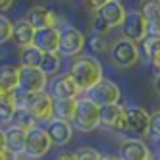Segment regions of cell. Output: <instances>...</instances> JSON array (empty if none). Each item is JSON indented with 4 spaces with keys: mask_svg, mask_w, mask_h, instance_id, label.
Here are the masks:
<instances>
[{
    "mask_svg": "<svg viewBox=\"0 0 160 160\" xmlns=\"http://www.w3.org/2000/svg\"><path fill=\"white\" fill-rule=\"evenodd\" d=\"M120 27H122V37L133 42H143L148 37V23L137 10H131L125 14Z\"/></svg>",
    "mask_w": 160,
    "mask_h": 160,
    "instance_id": "ba28073f",
    "label": "cell"
},
{
    "mask_svg": "<svg viewBox=\"0 0 160 160\" xmlns=\"http://www.w3.org/2000/svg\"><path fill=\"white\" fill-rule=\"evenodd\" d=\"M4 148L14 156H21L25 152V131L8 128L4 131Z\"/></svg>",
    "mask_w": 160,
    "mask_h": 160,
    "instance_id": "ac0fdd59",
    "label": "cell"
},
{
    "mask_svg": "<svg viewBox=\"0 0 160 160\" xmlns=\"http://www.w3.org/2000/svg\"><path fill=\"white\" fill-rule=\"evenodd\" d=\"M137 12L147 19V23L158 21L160 19V2H158V0H141Z\"/></svg>",
    "mask_w": 160,
    "mask_h": 160,
    "instance_id": "d4e9b609",
    "label": "cell"
},
{
    "mask_svg": "<svg viewBox=\"0 0 160 160\" xmlns=\"http://www.w3.org/2000/svg\"><path fill=\"white\" fill-rule=\"evenodd\" d=\"M106 2H108V0H85V6L91 10V12H95V14H97V12H98V10L104 6Z\"/></svg>",
    "mask_w": 160,
    "mask_h": 160,
    "instance_id": "d6a6232c",
    "label": "cell"
},
{
    "mask_svg": "<svg viewBox=\"0 0 160 160\" xmlns=\"http://www.w3.org/2000/svg\"><path fill=\"white\" fill-rule=\"evenodd\" d=\"M87 44V37L81 29H77L73 25H66L60 29V41H58V54L60 56H81L83 48Z\"/></svg>",
    "mask_w": 160,
    "mask_h": 160,
    "instance_id": "5b68a950",
    "label": "cell"
},
{
    "mask_svg": "<svg viewBox=\"0 0 160 160\" xmlns=\"http://www.w3.org/2000/svg\"><path fill=\"white\" fill-rule=\"evenodd\" d=\"M25 21L35 31L50 29V27H56V12H52L47 6H33L25 14Z\"/></svg>",
    "mask_w": 160,
    "mask_h": 160,
    "instance_id": "7c38bea8",
    "label": "cell"
},
{
    "mask_svg": "<svg viewBox=\"0 0 160 160\" xmlns=\"http://www.w3.org/2000/svg\"><path fill=\"white\" fill-rule=\"evenodd\" d=\"M52 148V141L47 133V129L37 125L25 133V156L33 158V160H39L42 156H47Z\"/></svg>",
    "mask_w": 160,
    "mask_h": 160,
    "instance_id": "52a82bcc",
    "label": "cell"
},
{
    "mask_svg": "<svg viewBox=\"0 0 160 160\" xmlns=\"http://www.w3.org/2000/svg\"><path fill=\"white\" fill-rule=\"evenodd\" d=\"M6 95H10V91H8V87L0 81V97H6Z\"/></svg>",
    "mask_w": 160,
    "mask_h": 160,
    "instance_id": "74e56055",
    "label": "cell"
},
{
    "mask_svg": "<svg viewBox=\"0 0 160 160\" xmlns=\"http://www.w3.org/2000/svg\"><path fill=\"white\" fill-rule=\"evenodd\" d=\"M68 73L72 75L79 93H83V95L91 87H95L100 79H104L102 77V64L97 58H93V56H79Z\"/></svg>",
    "mask_w": 160,
    "mask_h": 160,
    "instance_id": "7a4b0ae2",
    "label": "cell"
},
{
    "mask_svg": "<svg viewBox=\"0 0 160 160\" xmlns=\"http://www.w3.org/2000/svg\"><path fill=\"white\" fill-rule=\"evenodd\" d=\"M47 133L52 141V147H66L73 139V125L70 122L52 120L47 125Z\"/></svg>",
    "mask_w": 160,
    "mask_h": 160,
    "instance_id": "4fadbf2b",
    "label": "cell"
},
{
    "mask_svg": "<svg viewBox=\"0 0 160 160\" xmlns=\"http://www.w3.org/2000/svg\"><path fill=\"white\" fill-rule=\"evenodd\" d=\"M58 41H60V29L58 27L41 29V31H35V37H33V47L39 48L42 54L58 52Z\"/></svg>",
    "mask_w": 160,
    "mask_h": 160,
    "instance_id": "2e32d148",
    "label": "cell"
},
{
    "mask_svg": "<svg viewBox=\"0 0 160 160\" xmlns=\"http://www.w3.org/2000/svg\"><path fill=\"white\" fill-rule=\"evenodd\" d=\"M47 93L52 97V100H68V98H79L81 93H79L77 85L73 83V79L70 73H60L52 79L50 89Z\"/></svg>",
    "mask_w": 160,
    "mask_h": 160,
    "instance_id": "8fae6325",
    "label": "cell"
},
{
    "mask_svg": "<svg viewBox=\"0 0 160 160\" xmlns=\"http://www.w3.org/2000/svg\"><path fill=\"white\" fill-rule=\"evenodd\" d=\"M56 160H75V154L73 152H62V154H58Z\"/></svg>",
    "mask_w": 160,
    "mask_h": 160,
    "instance_id": "d590c367",
    "label": "cell"
},
{
    "mask_svg": "<svg viewBox=\"0 0 160 160\" xmlns=\"http://www.w3.org/2000/svg\"><path fill=\"white\" fill-rule=\"evenodd\" d=\"M10 95H12L16 108H25L37 120V123H48L54 120V114H52L54 100L47 91H41V93H21V91L16 89Z\"/></svg>",
    "mask_w": 160,
    "mask_h": 160,
    "instance_id": "6da1fadb",
    "label": "cell"
},
{
    "mask_svg": "<svg viewBox=\"0 0 160 160\" xmlns=\"http://www.w3.org/2000/svg\"><path fill=\"white\" fill-rule=\"evenodd\" d=\"M0 81L8 87L10 93L16 91L18 89V66H12V64L0 66Z\"/></svg>",
    "mask_w": 160,
    "mask_h": 160,
    "instance_id": "484cf974",
    "label": "cell"
},
{
    "mask_svg": "<svg viewBox=\"0 0 160 160\" xmlns=\"http://www.w3.org/2000/svg\"><path fill=\"white\" fill-rule=\"evenodd\" d=\"M14 112H16V104H14V100H12V95L0 97V128L10 123Z\"/></svg>",
    "mask_w": 160,
    "mask_h": 160,
    "instance_id": "4316f807",
    "label": "cell"
},
{
    "mask_svg": "<svg viewBox=\"0 0 160 160\" xmlns=\"http://www.w3.org/2000/svg\"><path fill=\"white\" fill-rule=\"evenodd\" d=\"M151 114L141 106H125L123 108V133L147 135Z\"/></svg>",
    "mask_w": 160,
    "mask_h": 160,
    "instance_id": "30bf717a",
    "label": "cell"
},
{
    "mask_svg": "<svg viewBox=\"0 0 160 160\" xmlns=\"http://www.w3.org/2000/svg\"><path fill=\"white\" fill-rule=\"evenodd\" d=\"M89 42H91V48H93V52H108L110 47H112V42H110L108 37H104V35H93Z\"/></svg>",
    "mask_w": 160,
    "mask_h": 160,
    "instance_id": "f546056e",
    "label": "cell"
},
{
    "mask_svg": "<svg viewBox=\"0 0 160 160\" xmlns=\"http://www.w3.org/2000/svg\"><path fill=\"white\" fill-rule=\"evenodd\" d=\"M123 108L122 104H112V106H102L100 108V125L123 133Z\"/></svg>",
    "mask_w": 160,
    "mask_h": 160,
    "instance_id": "e0dca14e",
    "label": "cell"
},
{
    "mask_svg": "<svg viewBox=\"0 0 160 160\" xmlns=\"http://www.w3.org/2000/svg\"><path fill=\"white\" fill-rule=\"evenodd\" d=\"M14 2H16V0H0V14H4L6 10H10L14 6Z\"/></svg>",
    "mask_w": 160,
    "mask_h": 160,
    "instance_id": "836d02e7",
    "label": "cell"
},
{
    "mask_svg": "<svg viewBox=\"0 0 160 160\" xmlns=\"http://www.w3.org/2000/svg\"><path fill=\"white\" fill-rule=\"evenodd\" d=\"M143 48H145V54H147V58H148V62L152 64L154 70L160 68V39L148 35L143 41Z\"/></svg>",
    "mask_w": 160,
    "mask_h": 160,
    "instance_id": "603a6c76",
    "label": "cell"
},
{
    "mask_svg": "<svg viewBox=\"0 0 160 160\" xmlns=\"http://www.w3.org/2000/svg\"><path fill=\"white\" fill-rule=\"evenodd\" d=\"M152 87H154V93H158V95H160V75H154Z\"/></svg>",
    "mask_w": 160,
    "mask_h": 160,
    "instance_id": "8d00e7d4",
    "label": "cell"
},
{
    "mask_svg": "<svg viewBox=\"0 0 160 160\" xmlns=\"http://www.w3.org/2000/svg\"><path fill=\"white\" fill-rule=\"evenodd\" d=\"M10 128H16V129H21V131H29V129H33V128H37V120L31 116V114L25 110V108H16V112H14V116H12V120H10Z\"/></svg>",
    "mask_w": 160,
    "mask_h": 160,
    "instance_id": "44dd1931",
    "label": "cell"
},
{
    "mask_svg": "<svg viewBox=\"0 0 160 160\" xmlns=\"http://www.w3.org/2000/svg\"><path fill=\"white\" fill-rule=\"evenodd\" d=\"M12 29H14V21L6 14H0V44L12 41Z\"/></svg>",
    "mask_w": 160,
    "mask_h": 160,
    "instance_id": "83f0119b",
    "label": "cell"
},
{
    "mask_svg": "<svg viewBox=\"0 0 160 160\" xmlns=\"http://www.w3.org/2000/svg\"><path fill=\"white\" fill-rule=\"evenodd\" d=\"M118 2H122V0H118Z\"/></svg>",
    "mask_w": 160,
    "mask_h": 160,
    "instance_id": "b9f144b4",
    "label": "cell"
},
{
    "mask_svg": "<svg viewBox=\"0 0 160 160\" xmlns=\"http://www.w3.org/2000/svg\"><path fill=\"white\" fill-rule=\"evenodd\" d=\"M110 60L114 66L122 68V70H128V68H133L141 58V50H139V44L129 41V39H116L110 47Z\"/></svg>",
    "mask_w": 160,
    "mask_h": 160,
    "instance_id": "277c9868",
    "label": "cell"
},
{
    "mask_svg": "<svg viewBox=\"0 0 160 160\" xmlns=\"http://www.w3.org/2000/svg\"><path fill=\"white\" fill-rule=\"evenodd\" d=\"M158 148H160V139H158Z\"/></svg>",
    "mask_w": 160,
    "mask_h": 160,
    "instance_id": "60d3db41",
    "label": "cell"
},
{
    "mask_svg": "<svg viewBox=\"0 0 160 160\" xmlns=\"http://www.w3.org/2000/svg\"><path fill=\"white\" fill-rule=\"evenodd\" d=\"M83 97H87L93 104H97L98 108H102V106L120 104L122 91H120V87L114 81H110V79H100V81L95 87H91Z\"/></svg>",
    "mask_w": 160,
    "mask_h": 160,
    "instance_id": "8992f818",
    "label": "cell"
},
{
    "mask_svg": "<svg viewBox=\"0 0 160 160\" xmlns=\"http://www.w3.org/2000/svg\"><path fill=\"white\" fill-rule=\"evenodd\" d=\"M0 160H18V156H14V154H10L6 148H2L0 151Z\"/></svg>",
    "mask_w": 160,
    "mask_h": 160,
    "instance_id": "e575fe53",
    "label": "cell"
},
{
    "mask_svg": "<svg viewBox=\"0 0 160 160\" xmlns=\"http://www.w3.org/2000/svg\"><path fill=\"white\" fill-rule=\"evenodd\" d=\"M125 14H128V10H125L123 4L118 2V0H108V2L97 12V16H98L102 21H104V23H106L110 29L120 27L122 21H123V18H125Z\"/></svg>",
    "mask_w": 160,
    "mask_h": 160,
    "instance_id": "9a60e30c",
    "label": "cell"
},
{
    "mask_svg": "<svg viewBox=\"0 0 160 160\" xmlns=\"http://www.w3.org/2000/svg\"><path fill=\"white\" fill-rule=\"evenodd\" d=\"M145 160H154V158H152V156H148V158H145Z\"/></svg>",
    "mask_w": 160,
    "mask_h": 160,
    "instance_id": "ab89813d",
    "label": "cell"
},
{
    "mask_svg": "<svg viewBox=\"0 0 160 160\" xmlns=\"http://www.w3.org/2000/svg\"><path fill=\"white\" fill-rule=\"evenodd\" d=\"M73 154L75 160H102V152L93 147H79L77 151H73Z\"/></svg>",
    "mask_w": 160,
    "mask_h": 160,
    "instance_id": "f1b7e54d",
    "label": "cell"
},
{
    "mask_svg": "<svg viewBox=\"0 0 160 160\" xmlns=\"http://www.w3.org/2000/svg\"><path fill=\"white\" fill-rule=\"evenodd\" d=\"M60 68H62V56L58 52H48V54H42L41 64H39V70L42 72L44 77H56L60 75Z\"/></svg>",
    "mask_w": 160,
    "mask_h": 160,
    "instance_id": "ffe728a7",
    "label": "cell"
},
{
    "mask_svg": "<svg viewBox=\"0 0 160 160\" xmlns=\"http://www.w3.org/2000/svg\"><path fill=\"white\" fill-rule=\"evenodd\" d=\"M91 31H93V35H104V37H108V33H110L112 29L95 14L93 19H91Z\"/></svg>",
    "mask_w": 160,
    "mask_h": 160,
    "instance_id": "1f68e13d",
    "label": "cell"
},
{
    "mask_svg": "<svg viewBox=\"0 0 160 160\" xmlns=\"http://www.w3.org/2000/svg\"><path fill=\"white\" fill-rule=\"evenodd\" d=\"M41 58H42V52L39 48H35L33 44L31 47H23L21 52H19V66H23V68H39Z\"/></svg>",
    "mask_w": 160,
    "mask_h": 160,
    "instance_id": "cb8c5ba5",
    "label": "cell"
},
{
    "mask_svg": "<svg viewBox=\"0 0 160 160\" xmlns=\"http://www.w3.org/2000/svg\"><path fill=\"white\" fill-rule=\"evenodd\" d=\"M4 148V129L0 128V151Z\"/></svg>",
    "mask_w": 160,
    "mask_h": 160,
    "instance_id": "f35d334b",
    "label": "cell"
},
{
    "mask_svg": "<svg viewBox=\"0 0 160 160\" xmlns=\"http://www.w3.org/2000/svg\"><path fill=\"white\" fill-rule=\"evenodd\" d=\"M73 129L81 133H91L100 128V108L93 104L87 97H79L75 100V112L72 118Z\"/></svg>",
    "mask_w": 160,
    "mask_h": 160,
    "instance_id": "3957f363",
    "label": "cell"
},
{
    "mask_svg": "<svg viewBox=\"0 0 160 160\" xmlns=\"http://www.w3.org/2000/svg\"><path fill=\"white\" fill-rule=\"evenodd\" d=\"M147 135L152 137V141L158 143V139H160V110L154 112V114H151V122H148Z\"/></svg>",
    "mask_w": 160,
    "mask_h": 160,
    "instance_id": "4dcf8cb0",
    "label": "cell"
},
{
    "mask_svg": "<svg viewBox=\"0 0 160 160\" xmlns=\"http://www.w3.org/2000/svg\"><path fill=\"white\" fill-rule=\"evenodd\" d=\"M48 79L42 75L39 68H23L18 66V91L21 93H41L47 91Z\"/></svg>",
    "mask_w": 160,
    "mask_h": 160,
    "instance_id": "9c48e42d",
    "label": "cell"
},
{
    "mask_svg": "<svg viewBox=\"0 0 160 160\" xmlns=\"http://www.w3.org/2000/svg\"><path fill=\"white\" fill-rule=\"evenodd\" d=\"M33 37H35V29H33L25 19H18L12 29V41L18 44L19 48L23 47H31L33 44Z\"/></svg>",
    "mask_w": 160,
    "mask_h": 160,
    "instance_id": "d6986e66",
    "label": "cell"
},
{
    "mask_svg": "<svg viewBox=\"0 0 160 160\" xmlns=\"http://www.w3.org/2000/svg\"><path fill=\"white\" fill-rule=\"evenodd\" d=\"M158 2H160V0H158Z\"/></svg>",
    "mask_w": 160,
    "mask_h": 160,
    "instance_id": "7bdbcfd3",
    "label": "cell"
},
{
    "mask_svg": "<svg viewBox=\"0 0 160 160\" xmlns=\"http://www.w3.org/2000/svg\"><path fill=\"white\" fill-rule=\"evenodd\" d=\"M148 156H151V148L141 139H125L118 151L120 160H145Z\"/></svg>",
    "mask_w": 160,
    "mask_h": 160,
    "instance_id": "5bb4252c",
    "label": "cell"
},
{
    "mask_svg": "<svg viewBox=\"0 0 160 160\" xmlns=\"http://www.w3.org/2000/svg\"><path fill=\"white\" fill-rule=\"evenodd\" d=\"M75 100H77V98L54 100V104H52V114H54V120H62V122H70V123H72L73 112H75Z\"/></svg>",
    "mask_w": 160,
    "mask_h": 160,
    "instance_id": "7402d4cb",
    "label": "cell"
}]
</instances>
